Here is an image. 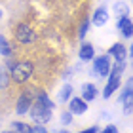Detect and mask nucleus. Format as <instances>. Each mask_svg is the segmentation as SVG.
I'll return each mask as SVG.
<instances>
[{"label": "nucleus", "mask_w": 133, "mask_h": 133, "mask_svg": "<svg viewBox=\"0 0 133 133\" xmlns=\"http://www.w3.org/2000/svg\"><path fill=\"white\" fill-rule=\"evenodd\" d=\"M61 122H63V125H69L72 122V112H63L61 114Z\"/></svg>", "instance_id": "obj_21"}, {"label": "nucleus", "mask_w": 133, "mask_h": 133, "mask_svg": "<svg viewBox=\"0 0 133 133\" xmlns=\"http://www.w3.org/2000/svg\"><path fill=\"white\" fill-rule=\"evenodd\" d=\"M93 55H95V51H93V46L91 44H82V48H80V59L82 61H89V59H93Z\"/></svg>", "instance_id": "obj_12"}, {"label": "nucleus", "mask_w": 133, "mask_h": 133, "mask_svg": "<svg viewBox=\"0 0 133 133\" xmlns=\"http://www.w3.org/2000/svg\"><path fill=\"white\" fill-rule=\"evenodd\" d=\"M8 82H10L8 70H6V66H4V65H0V89L8 86Z\"/></svg>", "instance_id": "obj_16"}, {"label": "nucleus", "mask_w": 133, "mask_h": 133, "mask_svg": "<svg viewBox=\"0 0 133 133\" xmlns=\"http://www.w3.org/2000/svg\"><path fill=\"white\" fill-rule=\"evenodd\" d=\"M31 133H48L46 128H42V125H36V128H31Z\"/></svg>", "instance_id": "obj_23"}, {"label": "nucleus", "mask_w": 133, "mask_h": 133, "mask_svg": "<svg viewBox=\"0 0 133 133\" xmlns=\"http://www.w3.org/2000/svg\"><path fill=\"white\" fill-rule=\"evenodd\" d=\"M29 114H31V118L38 125L50 122V118H51V110H50V108H46V107H42V105H38V103H36V105H31Z\"/></svg>", "instance_id": "obj_2"}, {"label": "nucleus", "mask_w": 133, "mask_h": 133, "mask_svg": "<svg viewBox=\"0 0 133 133\" xmlns=\"http://www.w3.org/2000/svg\"><path fill=\"white\" fill-rule=\"evenodd\" d=\"M14 128H15L17 133H31V125H27V124H23V122H15Z\"/></svg>", "instance_id": "obj_19"}, {"label": "nucleus", "mask_w": 133, "mask_h": 133, "mask_svg": "<svg viewBox=\"0 0 133 133\" xmlns=\"http://www.w3.org/2000/svg\"><path fill=\"white\" fill-rule=\"evenodd\" d=\"M95 97H97V89H95L93 84H84L82 86V99L89 103V101H93Z\"/></svg>", "instance_id": "obj_9"}, {"label": "nucleus", "mask_w": 133, "mask_h": 133, "mask_svg": "<svg viewBox=\"0 0 133 133\" xmlns=\"http://www.w3.org/2000/svg\"><path fill=\"white\" fill-rule=\"evenodd\" d=\"M70 95H72V86L70 84H65V86L61 88V91H59V103H66L70 99Z\"/></svg>", "instance_id": "obj_13"}, {"label": "nucleus", "mask_w": 133, "mask_h": 133, "mask_svg": "<svg viewBox=\"0 0 133 133\" xmlns=\"http://www.w3.org/2000/svg\"><path fill=\"white\" fill-rule=\"evenodd\" d=\"M72 114H84V112H88V103L84 101L82 97H74V99H70V110Z\"/></svg>", "instance_id": "obj_6"}, {"label": "nucleus", "mask_w": 133, "mask_h": 133, "mask_svg": "<svg viewBox=\"0 0 133 133\" xmlns=\"http://www.w3.org/2000/svg\"><path fill=\"white\" fill-rule=\"evenodd\" d=\"M93 72L101 78L108 76V72H110V59H108V55H101V57L93 59Z\"/></svg>", "instance_id": "obj_4"}, {"label": "nucleus", "mask_w": 133, "mask_h": 133, "mask_svg": "<svg viewBox=\"0 0 133 133\" xmlns=\"http://www.w3.org/2000/svg\"><path fill=\"white\" fill-rule=\"evenodd\" d=\"M128 11H129V8H128L124 2H116V4H114V15H118V17H128Z\"/></svg>", "instance_id": "obj_14"}, {"label": "nucleus", "mask_w": 133, "mask_h": 133, "mask_svg": "<svg viewBox=\"0 0 133 133\" xmlns=\"http://www.w3.org/2000/svg\"><path fill=\"white\" fill-rule=\"evenodd\" d=\"M116 27L120 29V32H122V36H125V38H131L133 36V23L129 17H120Z\"/></svg>", "instance_id": "obj_5"}, {"label": "nucleus", "mask_w": 133, "mask_h": 133, "mask_svg": "<svg viewBox=\"0 0 133 133\" xmlns=\"http://www.w3.org/2000/svg\"><path fill=\"white\" fill-rule=\"evenodd\" d=\"M32 74V63H15L11 66V78L17 84H25Z\"/></svg>", "instance_id": "obj_1"}, {"label": "nucleus", "mask_w": 133, "mask_h": 133, "mask_svg": "<svg viewBox=\"0 0 133 133\" xmlns=\"http://www.w3.org/2000/svg\"><path fill=\"white\" fill-rule=\"evenodd\" d=\"M0 17H2V10H0Z\"/></svg>", "instance_id": "obj_28"}, {"label": "nucleus", "mask_w": 133, "mask_h": 133, "mask_svg": "<svg viewBox=\"0 0 133 133\" xmlns=\"http://www.w3.org/2000/svg\"><path fill=\"white\" fill-rule=\"evenodd\" d=\"M59 133H69V131H65V129H63V131H59Z\"/></svg>", "instance_id": "obj_27"}, {"label": "nucleus", "mask_w": 133, "mask_h": 133, "mask_svg": "<svg viewBox=\"0 0 133 133\" xmlns=\"http://www.w3.org/2000/svg\"><path fill=\"white\" fill-rule=\"evenodd\" d=\"M36 103H38V105H42V107H46V108H50V110L55 107V105H53V101L48 99L46 93H38V101H36Z\"/></svg>", "instance_id": "obj_15"}, {"label": "nucleus", "mask_w": 133, "mask_h": 133, "mask_svg": "<svg viewBox=\"0 0 133 133\" xmlns=\"http://www.w3.org/2000/svg\"><path fill=\"white\" fill-rule=\"evenodd\" d=\"M31 99H32V97H29L27 93H23L21 97H19V101H17V105H15V112H17V114L29 112V110H31Z\"/></svg>", "instance_id": "obj_7"}, {"label": "nucleus", "mask_w": 133, "mask_h": 133, "mask_svg": "<svg viewBox=\"0 0 133 133\" xmlns=\"http://www.w3.org/2000/svg\"><path fill=\"white\" fill-rule=\"evenodd\" d=\"M131 57H133V44H131Z\"/></svg>", "instance_id": "obj_26"}, {"label": "nucleus", "mask_w": 133, "mask_h": 133, "mask_svg": "<svg viewBox=\"0 0 133 133\" xmlns=\"http://www.w3.org/2000/svg\"><path fill=\"white\" fill-rule=\"evenodd\" d=\"M128 89H129V91H133V76L128 80Z\"/></svg>", "instance_id": "obj_24"}, {"label": "nucleus", "mask_w": 133, "mask_h": 133, "mask_svg": "<svg viewBox=\"0 0 133 133\" xmlns=\"http://www.w3.org/2000/svg\"><path fill=\"white\" fill-rule=\"evenodd\" d=\"M91 21H93L97 27H103V25L108 21V10H107V8H99V10L93 14V19H91Z\"/></svg>", "instance_id": "obj_10"}, {"label": "nucleus", "mask_w": 133, "mask_h": 133, "mask_svg": "<svg viewBox=\"0 0 133 133\" xmlns=\"http://www.w3.org/2000/svg\"><path fill=\"white\" fill-rule=\"evenodd\" d=\"M80 133H97V128H88L86 131H80Z\"/></svg>", "instance_id": "obj_25"}, {"label": "nucleus", "mask_w": 133, "mask_h": 133, "mask_svg": "<svg viewBox=\"0 0 133 133\" xmlns=\"http://www.w3.org/2000/svg\"><path fill=\"white\" fill-rule=\"evenodd\" d=\"M122 103H124V112L125 114H131L133 112V93H129Z\"/></svg>", "instance_id": "obj_18"}, {"label": "nucleus", "mask_w": 133, "mask_h": 133, "mask_svg": "<svg viewBox=\"0 0 133 133\" xmlns=\"http://www.w3.org/2000/svg\"><path fill=\"white\" fill-rule=\"evenodd\" d=\"M89 31V21L86 19L82 23V27H80V32H78V36H80V38H84V36H86V32Z\"/></svg>", "instance_id": "obj_20"}, {"label": "nucleus", "mask_w": 133, "mask_h": 133, "mask_svg": "<svg viewBox=\"0 0 133 133\" xmlns=\"http://www.w3.org/2000/svg\"><path fill=\"white\" fill-rule=\"evenodd\" d=\"M110 55L116 59V61H124L125 59V48L122 46V44H114V46H110Z\"/></svg>", "instance_id": "obj_11"}, {"label": "nucleus", "mask_w": 133, "mask_h": 133, "mask_svg": "<svg viewBox=\"0 0 133 133\" xmlns=\"http://www.w3.org/2000/svg\"><path fill=\"white\" fill-rule=\"evenodd\" d=\"M101 133H118V128L116 125H108V128H105Z\"/></svg>", "instance_id": "obj_22"}, {"label": "nucleus", "mask_w": 133, "mask_h": 133, "mask_svg": "<svg viewBox=\"0 0 133 133\" xmlns=\"http://www.w3.org/2000/svg\"><path fill=\"white\" fill-rule=\"evenodd\" d=\"M15 36H17V40H19L21 44H32V42L36 40V32L27 25V23H21V25H17V29H15Z\"/></svg>", "instance_id": "obj_3"}, {"label": "nucleus", "mask_w": 133, "mask_h": 133, "mask_svg": "<svg viewBox=\"0 0 133 133\" xmlns=\"http://www.w3.org/2000/svg\"><path fill=\"white\" fill-rule=\"evenodd\" d=\"M0 53H2L4 57H8L10 53H11V46L6 42V38L4 36H0Z\"/></svg>", "instance_id": "obj_17"}, {"label": "nucleus", "mask_w": 133, "mask_h": 133, "mask_svg": "<svg viewBox=\"0 0 133 133\" xmlns=\"http://www.w3.org/2000/svg\"><path fill=\"white\" fill-rule=\"evenodd\" d=\"M118 88H120V76H110V80H108L107 88H105V91H103V97L108 99V97H110V95L118 89Z\"/></svg>", "instance_id": "obj_8"}]
</instances>
